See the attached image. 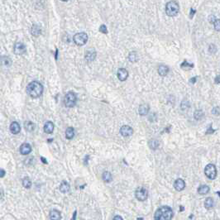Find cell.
Returning <instances> with one entry per match:
<instances>
[{
  "mask_svg": "<svg viewBox=\"0 0 220 220\" xmlns=\"http://www.w3.org/2000/svg\"><path fill=\"white\" fill-rule=\"evenodd\" d=\"M43 86L38 81H32L30 84H27L26 91L27 94L31 98L36 99L39 98L43 94Z\"/></svg>",
  "mask_w": 220,
  "mask_h": 220,
  "instance_id": "obj_1",
  "label": "cell"
},
{
  "mask_svg": "<svg viewBox=\"0 0 220 220\" xmlns=\"http://www.w3.org/2000/svg\"><path fill=\"white\" fill-rule=\"evenodd\" d=\"M173 217V211L168 206H162L156 211L154 219L156 220H171Z\"/></svg>",
  "mask_w": 220,
  "mask_h": 220,
  "instance_id": "obj_2",
  "label": "cell"
},
{
  "mask_svg": "<svg viewBox=\"0 0 220 220\" xmlns=\"http://www.w3.org/2000/svg\"><path fill=\"white\" fill-rule=\"evenodd\" d=\"M179 10H180L179 4L175 1L168 2L166 6V13L170 17L176 16L177 13H179Z\"/></svg>",
  "mask_w": 220,
  "mask_h": 220,
  "instance_id": "obj_3",
  "label": "cell"
},
{
  "mask_svg": "<svg viewBox=\"0 0 220 220\" xmlns=\"http://www.w3.org/2000/svg\"><path fill=\"white\" fill-rule=\"evenodd\" d=\"M77 102V95L72 91L68 92L64 98V104L67 108H73L76 104Z\"/></svg>",
  "mask_w": 220,
  "mask_h": 220,
  "instance_id": "obj_4",
  "label": "cell"
},
{
  "mask_svg": "<svg viewBox=\"0 0 220 220\" xmlns=\"http://www.w3.org/2000/svg\"><path fill=\"white\" fill-rule=\"evenodd\" d=\"M73 41L77 46H84L86 44V42L88 41V35L85 32H79V33H76L74 36H73Z\"/></svg>",
  "mask_w": 220,
  "mask_h": 220,
  "instance_id": "obj_5",
  "label": "cell"
},
{
  "mask_svg": "<svg viewBox=\"0 0 220 220\" xmlns=\"http://www.w3.org/2000/svg\"><path fill=\"white\" fill-rule=\"evenodd\" d=\"M204 173L209 179L210 180H214L217 176V170L214 165L213 164H209L206 166L204 169Z\"/></svg>",
  "mask_w": 220,
  "mask_h": 220,
  "instance_id": "obj_6",
  "label": "cell"
},
{
  "mask_svg": "<svg viewBox=\"0 0 220 220\" xmlns=\"http://www.w3.org/2000/svg\"><path fill=\"white\" fill-rule=\"evenodd\" d=\"M135 196L139 201H145L148 197V191L144 187H138L135 191Z\"/></svg>",
  "mask_w": 220,
  "mask_h": 220,
  "instance_id": "obj_7",
  "label": "cell"
},
{
  "mask_svg": "<svg viewBox=\"0 0 220 220\" xmlns=\"http://www.w3.org/2000/svg\"><path fill=\"white\" fill-rule=\"evenodd\" d=\"M26 46L22 43V42H17L14 45V47H13V52L15 55H18V56H21V55H23L26 53Z\"/></svg>",
  "mask_w": 220,
  "mask_h": 220,
  "instance_id": "obj_8",
  "label": "cell"
},
{
  "mask_svg": "<svg viewBox=\"0 0 220 220\" xmlns=\"http://www.w3.org/2000/svg\"><path fill=\"white\" fill-rule=\"evenodd\" d=\"M120 134L123 136H130L133 134V129H132L130 126L128 125H124L122 128H120Z\"/></svg>",
  "mask_w": 220,
  "mask_h": 220,
  "instance_id": "obj_9",
  "label": "cell"
},
{
  "mask_svg": "<svg viewBox=\"0 0 220 220\" xmlns=\"http://www.w3.org/2000/svg\"><path fill=\"white\" fill-rule=\"evenodd\" d=\"M96 57V51L94 49H90L88 50L85 52V56H84V59L87 62H91L93 61Z\"/></svg>",
  "mask_w": 220,
  "mask_h": 220,
  "instance_id": "obj_10",
  "label": "cell"
},
{
  "mask_svg": "<svg viewBox=\"0 0 220 220\" xmlns=\"http://www.w3.org/2000/svg\"><path fill=\"white\" fill-rule=\"evenodd\" d=\"M31 146L29 143H23L20 146V153L23 156H26L31 153Z\"/></svg>",
  "mask_w": 220,
  "mask_h": 220,
  "instance_id": "obj_11",
  "label": "cell"
},
{
  "mask_svg": "<svg viewBox=\"0 0 220 220\" xmlns=\"http://www.w3.org/2000/svg\"><path fill=\"white\" fill-rule=\"evenodd\" d=\"M117 75H118V78H119L120 81H125L126 79H128V72L126 69L120 68V69H119V71H118Z\"/></svg>",
  "mask_w": 220,
  "mask_h": 220,
  "instance_id": "obj_12",
  "label": "cell"
},
{
  "mask_svg": "<svg viewBox=\"0 0 220 220\" xmlns=\"http://www.w3.org/2000/svg\"><path fill=\"white\" fill-rule=\"evenodd\" d=\"M174 188L177 190V191H181L185 188V181L182 179H177L175 183H174Z\"/></svg>",
  "mask_w": 220,
  "mask_h": 220,
  "instance_id": "obj_13",
  "label": "cell"
},
{
  "mask_svg": "<svg viewBox=\"0 0 220 220\" xmlns=\"http://www.w3.org/2000/svg\"><path fill=\"white\" fill-rule=\"evenodd\" d=\"M21 131V127L18 122H13L10 124V132L13 134H18Z\"/></svg>",
  "mask_w": 220,
  "mask_h": 220,
  "instance_id": "obj_14",
  "label": "cell"
},
{
  "mask_svg": "<svg viewBox=\"0 0 220 220\" xmlns=\"http://www.w3.org/2000/svg\"><path fill=\"white\" fill-rule=\"evenodd\" d=\"M54 128H55L54 123L51 121H47L44 125V132L47 134H51L54 131Z\"/></svg>",
  "mask_w": 220,
  "mask_h": 220,
  "instance_id": "obj_15",
  "label": "cell"
},
{
  "mask_svg": "<svg viewBox=\"0 0 220 220\" xmlns=\"http://www.w3.org/2000/svg\"><path fill=\"white\" fill-rule=\"evenodd\" d=\"M149 110V105L146 104H141V105H140V107H139L138 113H139V114L141 115V116H146V115L148 114Z\"/></svg>",
  "mask_w": 220,
  "mask_h": 220,
  "instance_id": "obj_16",
  "label": "cell"
},
{
  "mask_svg": "<svg viewBox=\"0 0 220 220\" xmlns=\"http://www.w3.org/2000/svg\"><path fill=\"white\" fill-rule=\"evenodd\" d=\"M59 189H60V191H61V193L66 194V193H68V192L70 191L71 186H70L68 182H66V181H62L61 184L60 185V187H59Z\"/></svg>",
  "mask_w": 220,
  "mask_h": 220,
  "instance_id": "obj_17",
  "label": "cell"
},
{
  "mask_svg": "<svg viewBox=\"0 0 220 220\" xmlns=\"http://www.w3.org/2000/svg\"><path fill=\"white\" fill-rule=\"evenodd\" d=\"M50 219L51 220H60L61 219V213L56 210V209H52L50 212Z\"/></svg>",
  "mask_w": 220,
  "mask_h": 220,
  "instance_id": "obj_18",
  "label": "cell"
},
{
  "mask_svg": "<svg viewBox=\"0 0 220 220\" xmlns=\"http://www.w3.org/2000/svg\"><path fill=\"white\" fill-rule=\"evenodd\" d=\"M41 33V29L38 25H32L31 28V34L34 36H39Z\"/></svg>",
  "mask_w": 220,
  "mask_h": 220,
  "instance_id": "obj_19",
  "label": "cell"
},
{
  "mask_svg": "<svg viewBox=\"0 0 220 220\" xmlns=\"http://www.w3.org/2000/svg\"><path fill=\"white\" fill-rule=\"evenodd\" d=\"M75 136V129L71 127H69L67 128V129L66 130V137L68 139V140H71Z\"/></svg>",
  "mask_w": 220,
  "mask_h": 220,
  "instance_id": "obj_20",
  "label": "cell"
},
{
  "mask_svg": "<svg viewBox=\"0 0 220 220\" xmlns=\"http://www.w3.org/2000/svg\"><path fill=\"white\" fill-rule=\"evenodd\" d=\"M0 63L4 66H10L12 65V61L9 56H1L0 57Z\"/></svg>",
  "mask_w": 220,
  "mask_h": 220,
  "instance_id": "obj_21",
  "label": "cell"
},
{
  "mask_svg": "<svg viewBox=\"0 0 220 220\" xmlns=\"http://www.w3.org/2000/svg\"><path fill=\"white\" fill-rule=\"evenodd\" d=\"M102 179L106 183H109L113 180V177H112V175L109 171H104L102 175Z\"/></svg>",
  "mask_w": 220,
  "mask_h": 220,
  "instance_id": "obj_22",
  "label": "cell"
},
{
  "mask_svg": "<svg viewBox=\"0 0 220 220\" xmlns=\"http://www.w3.org/2000/svg\"><path fill=\"white\" fill-rule=\"evenodd\" d=\"M24 128L27 132H33L35 129V124L31 121H26L24 123Z\"/></svg>",
  "mask_w": 220,
  "mask_h": 220,
  "instance_id": "obj_23",
  "label": "cell"
},
{
  "mask_svg": "<svg viewBox=\"0 0 220 220\" xmlns=\"http://www.w3.org/2000/svg\"><path fill=\"white\" fill-rule=\"evenodd\" d=\"M168 72H169V68H168L166 66H160L158 68V73L159 75H161V76H166L167 75Z\"/></svg>",
  "mask_w": 220,
  "mask_h": 220,
  "instance_id": "obj_24",
  "label": "cell"
},
{
  "mask_svg": "<svg viewBox=\"0 0 220 220\" xmlns=\"http://www.w3.org/2000/svg\"><path fill=\"white\" fill-rule=\"evenodd\" d=\"M209 187L208 186V185H201V186H199L198 189V193L199 194H201V195H204V194H208L209 192Z\"/></svg>",
  "mask_w": 220,
  "mask_h": 220,
  "instance_id": "obj_25",
  "label": "cell"
},
{
  "mask_svg": "<svg viewBox=\"0 0 220 220\" xmlns=\"http://www.w3.org/2000/svg\"><path fill=\"white\" fill-rule=\"evenodd\" d=\"M159 145H160V142L156 139H151V140H150L148 141V146H149V147L151 149L156 150L158 147Z\"/></svg>",
  "mask_w": 220,
  "mask_h": 220,
  "instance_id": "obj_26",
  "label": "cell"
},
{
  "mask_svg": "<svg viewBox=\"0 0 220 220\" xmlns=\"http://www.w3.org/2000/svg\"><path fill=\"white\" fill-rule=\"evenodd\" d=\"M214 205V199L211 197H209L205 199L204 201V207L206 208L207 209H210Z\"/></svg>",
  "mask_w": 220,
  "mask_h": 220,
  "instance_id": "obj_27",
  "label": "cell"
},
{
  "mask_svg": "<svg viewBox=\"0 0 220 220\" xmlns=\"http://www.w3.org/2000/svg\"><path fill=\"white\" fill-rule=\"evenodd\" d=\"M128 59L131 62H136L138 61V56H137V53L136 51H132V52L129 53V56H128Z\"/></svg>",
  "mask_w": 220,
  "mask_h": 220,
  "instance_id": "obj_28",
  "label": "cell"
},
{
  "mask_svg": "<svg viewBox=\"0 0 220 220\" xmlns=\"http://www.w3.org/2000/svg\"><path fill=\"white\" fill-rule=\"evenodd\" d=\"M22 185H23V187L26 188V189H30L31 186V180H30L28 177H25V178L22 180Z\"/></svg>",
  "mask_w": 220,
  "mask_h": 220,
  "instance_id": "obj_29",
  "label": "cell"
},
{
  "mask_svg": "<svg viewBox=\"0 0 220 220\" xmlns=\"http://www.w3.org/2000/svg\"><path fill=\"white\" fill-rule=\"evenodd\" d=\"M204 114L202 110H196L194 112V117L196 120H201L204 118Z\"/></svg>",
  "mask_w": 220,
  "mask_h": 220,
  "instance_id": "obj_30",
  "label": "cell"
},
{
  "mask_svg": "<svg viewBox=\"0 0 220 220\" xmlns=\"http://www.w3.org/2000/svg\"><path fill=\"white\" fill-rule=\"evenodd\" d=\"M214 27L217 31H220V19H216L214 22Z\"/></svg>",
  "mask_w": 220,
  "mask_h": 220,
  "instance_id": "obj_31",
  "label": "cell"
},
{
  "mask_svg": "<svg viewBox=\"0 0 220 220\" xmlns=\"http://www.w3.org/2000/svg\"><path fill=\"white\" fill-rule=\"evenodd\" d=\"M185 66V67H184L183 69H185V70H186V68H187V70H189V69H191V68H193L194 67V65L193 64H189L188 62H186V61H184L182 64H181V66Z\"/></svg>",
  "mask_w": 220,
  "mask_h": 220,
  "instance_id": "obj_32",
  "label": "cell"
},
{
  "mask_svg": "<svg viewBox=\"0 0 220 220\" xmlns=\"http://www.w3.org/2000/svg\"><path fill=\"white\" fill-rule=\"evenodd\" d=\"M211 113L214 115H215V116H219L220 114V109L219 107H215V108H214L213 109H212Z\"/></svg>",
  "mask_w": 220,
  "mask_h": 220,
  "instance_id": "obj_33",
  "label": "cell"
},
{
  "mask_svg": "<svg viewBox=\"0 0 220 220\" xmlns=\"http://www.w3.org/2000/svg\"><path fill=\"white\" fill-rule=\"evenodd\" d=\"M181 108H182V109L185 110L187 109L188 108H189V104L188 101H183L181 103Z\"/></svg>",
  "mask_w": 220,
  "mask_h": 220,
  "instance_id": "obj_34",
  "label": "cell"
},
{
  "mask_svg": "<svg viewBox=\"0 0 220 220\" xmlns=\"http://www.w3.org/2000/svg\"><path fill=\"white\" fill-rule=\"evenodd\" d=\"M99 31L104 33V34H107L108 33V29H107V26L105 25H101L100 27H99Z\"/></svg>",
  "mask_w": 220,
  "mask_h": 220,
  "instance_id": "obj_35",
  "label": "cell"
},
{
  "mask_svg": "<svg viewBox=\"0 0 220 220\" xmlns=\"http://www.w3.org/2000/svg\"><path fill=\"white\" fill-rule=\"evenodd\" d=\"M209 51L210 53H215L217 51V47H216V46L214 45L211 44L209 46Z\"/></svg>",
  "mask_w": 220,
  "mask_h": 220,
  "instance_id": "obj_36",
  "label": "cell"
},
{
  "mask_svg": "<svg viewBox=\"0 0 220 220\" xmlns=\"http://www.w3.org/2000/svg\"><path fill=\"white\" fill-rule=\"evenodd\" d=\"M5 175H6V171H5V170H4V169H1V168H0V178L4 177Z\"/></svg>",
  "mask_w": 220,
  "mask_h": 220,
  "instance_id": "obj_37",
  "label": "cell"
},
{
  "mask_svg": "<svg viewBox=\"0 0 220 220\" xmlns=\"http://www.w3.org/2000/svg\"><path fill=\"white\" fill-rule=\"evenodd\" d=\"M209 22H211V23H214V22H215V20H216V18L214 16V15H211L209 18Z\"/></svg>",
  "mask_w": 220,
  "mask_h": 220,
  "instance_id": "obj_38",
  "label": "cell"
},
{
  "mask_svg": "<svg viewBox=\"0 0 220 220\" xmlns=\"http://www.w3.org/2000/svg\"><path fill=\"white\" fill-rule=\"evenodd\" d=\"M214 81H215L216 84H220V75H217L214 79Z\"/></svg>",
  "mask_w": 220,
  "mask_h": 220,
  "instance_id": "obj_39",
  "label": "cell"
},
{
  "mask_svg": "<svg viewBox=\"0 0 220 220\" xmlns=\"http://www.w3.org/2000/svg\"><path fill=\"white\" fill-rule=\"evenodd\" d=\"M3 198H4V190L0 189V200H2Z\"/></svg>",
  "mask_w": 220,
  "mask_h": 220,
  "instance_id": "obj_40",
  "label": "cell"
},
{
  "mask_svg": "<svg viewBox=\"0 0 220 220\" xmlns=\"http://www.w3.org/2000/svg\"><path fill=\"white\" fill-rule=\"evenodd\" d=\"M214 132V130H213V129H211V128H209V130L206 132V134H210V133H213Z\"/></svg>",
  "mask_w": 220,
  "mask_h": 220,
  "instance_id": "obj_41",
  "label": "cell"
},
{
  "mask_svg": "<svg viewBox=\"0 0 220 220\" xmlns=\"http://www.w3.org/2000/svg\"><path fill=\"white\" fill-rule=\"evenodd\" d=\"M189 81H190L192 84H194V83L196 82V77H194V78H191V79H189Z\"/></svg>",
  "mask_w": 220,
  "mask_h": 220,
  "instance_id": "obj_42",
  "label": "cell"
},
{
  "mask_svg": "<svg viewBox=\"0 0 220 220\" xmlns=\"http://www.w3.org/2000/svg\"><path fill=\"white\" fill-rule=\"evenodd\" d=\"M114 220H116V219L122 220V219H123V218H122V217H120V216H115L114 218Z\"/></svg>",
  "mask_w": 220,
  "mask_h": 220,
  "instance_id": "obj_43",
  "label": "cell"
},
{
  "mask_svg": "<svg viewBox=\"0 0 220 220\" xmlns=\"http://www.w3.org/2000/svg\"><path fill=\"white\" fill-rule=\"evenodd\" d=\"M41 159L42 162L45 163V164H47V161H46V159H44V157H41Z\"/></svg>",
  "mask_w": 220,
  "mask_h": 220,
  "instance_id": "obj_44",
  "label": "cell"
},
{
  "mask_svg": "<svg viewBox=\"0 0 220 220\" xmlns=\"http://www.w3.org/2000/svg\"><path fill=\"white\" fill-rule=\"evenodd\" d=\"M217 194H219V197H220V191H218V192H217Z\"/></svg>",
  "mask_w": 220,
  "mask_h": 220,
  "instance_id": "obj_45",
  "label": "cell"
},
{
  "mask_svg": "<svg viewBox=\"0 0 220 220\" xmlns=\"http://www.w3.org/2000/svg\"><path fill=\"white\" fill-rule=\"evenodd\" d=\"M62 2H66V1H68V0H61Z\"/></svg>",
  "mask_w": 220,
  "mask_h": 220,
  "instance_id": "obj_46",
  "label": "cell"
}]
</instances>
